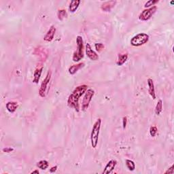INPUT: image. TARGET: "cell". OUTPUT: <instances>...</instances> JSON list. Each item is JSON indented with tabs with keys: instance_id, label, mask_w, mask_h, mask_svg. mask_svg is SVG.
I'll use <instances>...</instances> for the list:
<instances>
[{
	"instance_id": "7402d4cb",
	"label": "cell",
	"mask_w": 174,
	"mask_h": 174,
	"mask_svg": "<svg viewBox=\"0 0 174 174\" xmlns=\"http://www.w3.org/2000/svg\"><path fill=\"white\" fill-rule=\"evenodd\" d=\"M159 1V0H149V1H148L146 4H145L144 7L146 8H150V7H152V6H155V4L156 3H158Z\"/></svg>"
},
{
	"instance_id": "ba28073f",
	"label": "cell",
	"mask_w": 174,
	"mask_h": 174,
	"mask_svg": "<svg viewBox=\"0 0 174 174\" xmlns=\"http://www.w3.org/2000/svg\"><path fill=\"white\" fill-rule=\"evenodd\" d=\"M85 51L87 57H88V59H90L91 61H97L99 59V55L97 54L96 52L92 49L91 45L88 43H87L86 44L85 47Z\"/></svg>"
},
{
	"instance_id": "6da1fadb",
	"label": "cell",
	"mask_w": 174,
	"mask_h": 174,
	"mask_svg": "<svg viewBox=\"0 0 174 174\" xmlns=\"http://www.w3.org/2000/svg\"><path fill=\"white\" fill-rule=\"evenodd\" d=\"M87 89H88V86L86 84H82V85L77 86L71 93V95L69 96L68 100H67V104L69 107L74 108L77 112H79V99L86 93Z\"/></svg>"
},
{
	"instance_id": "277c9868",
	"label": "cell",
	"mask_w": 174,
	"mask_h": 174,
	"mask_svg": "<svg viewBox=\"0 0 174 174\" xmlns=\"http://www.w3.org/2000/svg\"><path fill=\"white\" fill-rule=\"evenodd\" d=\"M149 35L147 33H140L133 37L130 40V44L133 46H141L145 44L148 42Z\"/></svg>"
},
{
	"instance_id": "d4e9b609",
	"label": "cell",
	"mask_w": 174,
	"mask_h": 174,
	"mask_svg": "<svg viewBox=\"0 0 174 174\" xmlns=\"http://www.w3.org/2000/svg\"><path fill=\"white\" fill-rule=\"evenodd\" d=\"M127 125V118L126 116H124L122 118V128L123 129H125Z\"/></svg>"
},
{
	"instance_id": "4fadbf2b",
	"label": "cell",
	"mask_w": 174,
	"mask_h": 174,
	"mask_svg": "<svg viewBox=\"0 0 174 174\" xmlns=\"http://www.w3.org/2000/svg\"><path fill=\"white\" fill-rule=\"evenodd\" d=\"M43 70V66H41L40 67L36 68L34 71V74H33V83L35 84H38L40 81L41 75L42 73Z\"/></svg>"
},
{
	"instance_id": "d6986e66",
	"label": "cell",
	"mask_w": 174,
	"mask_h": 174,
	"mask_svg": "<svg viewBox=\"0 0 174 174\" xmlns=\"http://www.w3.org/2000/svg\"><path fill=\"white\" fill-rule=\"evenodd\" d=\"M57 16H58V19L60 21H63L64 18H67V13L65 10L64 9H61V10H59L57 13Z\"/></svg>"
},
{
	"instance_id": "f1b7e54d",
	"label": "cell",
	"mask_w": 174,
	"mask_h": 174,
	"mask_svg": "<svg viewBox=\"0 0 174 174\" xmlns=\"http://www.w3.org/2000/svg\"><path fill=\"white\" fill-rule=\"evenodd\" d=\"M31 174H34V173H37V174H38V173H39V171H38V170H35V171H32V172H31Z\"/></svg>"
},
{
	"instance_id": "ac0fdd59",
	"label": "cell",
	"mask_w": 174,
	"mask_h": 174,
	"mask_svg": "<svg viewBox=\"0 0 174 174\" xmlns=\"http://www.w3.org/2000/svg\"><path fill=\"white\" fill-rule=\"evenodd\" d=\"M37 167L40 170H45L48 169V167H49V163H48V162L46 160H42V161H40L39 162H38L37 163Z\"/></svg>"
},
{
	"instance_id": "30bf717a",
	"label": "cell",
	"mask_w": 174,
	"mask_h": 174,
	"mask_svg": "<svg viewBox=\"0 0 174 174\" xmlns=\"http://www.w3.org/2000/svg\"><path fill=\"white\" fill-rule=\"evenodd\" d=\"M55 33H56V28L54 25H52L44 37V40L46 42H52L54 39Z\"/></svg>"
},
{
	"instance_id": "44dd1931",
	"label": "cell",
	"mask_w": 174,
	"mask_h": 174,
	"mask_svg": "<svg viewBox=\"0 0 174 174\" xmlns=\"http://www.w3.org/2000/svg\"><path fill=\"white\" fill-rule=\"evenodd\" d=\"M125 164L128 170L130 171H133L135 170V164L133 161L130 160V159H127L125 161Z\"/></svg>"
},
{
	"instance_id": "f546056e",
	"label": "cell",
	"mask_w": 174,
	"mask_h": 174,
	"mask_svg": "<svg viewBox=\"0 0 174 174\" xmlns=\"http://www.w3.org/2000/svg\"><path fill=\"white\" fill-rule=\"evenodd\" d=\"M173 4H174V1H171V4H172V5H173Z\"/></svg>"
},
{
	"instance_id": "cb8c5ba5",
	"label": "cell",
	"mask_w": 174,
	"mask_h": 174,
	"mask_svg": "<svg viewBox=\"0 0 174 174\" xmlns=\"http://www.w3.org/2000/svg\"><path fill=\"white\" fill-rule=\"evenodd\" d=\"M95 47L97 51L101 52V50H103V48H104V45H103L102 43H96L95 44Z\"/></svg>"
},
{
	"instance_id": "3957f363",
	"label": "cell",
	"mask_w": 174,
	"mask_h": 174,
	"mask_svg": "<svg viewBox=\"0 0 174 174\" xmlns=\"http://www.w3.org/2000/svg\"><path fill=\"white\" fill-rule=\"evenodd\" d=\"M77 50L74 52L72 59L74 62H78L84 57V44L83 37L78 35L76 38Z\"/></svg>"
},
{
	"instance_id": "9a60e30c",
	"label": "cell",
	"mask_w": 174,
	"mask_h": 174,
	"mask_svg": "<svg viewBox=\"0 0 174 174\" xmlns=\"http://www.w3.org/2000/svg\"><path fill=\"white\" fill-rule=\"evenodd\" d=\"M6 107L7 110L10 113H14L16 110V109L18 107V104L17 102H14V101H8L6 103Z\"/></svg>"
},
{
	"instance_id": "8fae6325",
	"label": "cell",
	"mask_w": 174,
	"mask_h": 174,
	"mask_svg": "<svg viewBox=\"0 0 174 174\" xmlns=\"http://www.w3.org/2000/svg\"><path fill=\"white\" fill-rule=\"evenodd\" d=\"M116 4V1H105L101 5V8L103 12H110Z\"/></svg>"
},
{
	"instance_id": "8992f818",
	"label": "cell",
	"mask_w": 174,
	"mask_h": 174,
	"mask_svg": "<svg viewBox=\"0 0 174 174\" xmlns=\"http://www.w3.org/2000/svg\"><path fill=\"white\" fill-rule=\"evenodd\" d=\"M94 95H95V91L93 89H87L86 93H84L83 102H82V110L85 111L88 108L89 104H90Z\"/></svg>"
},
{
	"instance_id": "ffe728a7",
	"label": "cell",
	"mask_w": 174,
	"mask_h": 174,
	"mask_svg": "<svg viewBox=\"0 0 174 174\" xmlns=\"http://www.w3.org/2000/svg\"><path fill=\"white\" fill-rule=\"evenodd\" d=\"M163 111V101L161 100H159L157 102L155 107V113L156 115H160Z\"/></svg>"
},
{
	"instance_id": "52a82bcc",
	"label": "cell",
	"mask_w": 174,
	"mask_h": 174,
	"mask_svg": "<svg viewBox=\"0 0 174 174\" xmlns=\"http://www.w3.org/2000/svg\"><path fill=\"white\" fill-rule=\"evenodd\" d=\"M157 7L156 6H152L150 8H146L142 12L139 16V19L142 21H147L152 18L154 14L156 13Z\"/></svg>"
},
{
	"instance_id": "603a6c76",
	"label": "cell",
	"mask_w": 174,
	"mask_h": 174,
	"mask_svg": "<svg viewBox=\"0 0 174 174\" xmlns=\"http://www.w3.org/2000/svg\"><path fill=\"white\" fill-rule=\"evenodd\" d=\"M157 131H158V129H157V127L155 126H152L150 128V134L152 137H155Z\"/></svg>"
},
{
	"instance_id": "83f0119b",
	"label": "cell",
	"mask_w": 174,
	"mask_h": 174,
	"mask_svg": "<svg viewBox=\"0 0 174 174\" xmlns=\"http://www.w3.org/2000/svg\"><path fill=\"white\" fill-rule=\"evenodd\" d=\"M57 168H58V167L57 165L52 167L50 169V172L52 173L56 172V171L57 170Z\"/></svg>"
},
{
	"instance_id": "4316f807",
	"label": "cell",
	"mask_w": 174,
	"mask_h": 174,
	"mask_svg": "<svg viewBox=\"0 0 174 174\" xmlns=\"http://www.w3.org/2000/svg\"><path fill=\"white\" fill-rule=\"evenodd\" d=\"M14 150V149L13 148H10V147H7V148H5L3 149V152H6V153H9V152H11Z\"/></svg>"
},
{
	"instance_id": "2e32d148",
	"label": "cell",
	"mask_w": 174,
	"mask_h": 174,
	"mask_svg": "<svg viewBox=\"0 0 174 174\" xmlns=\"http://www.w3.org/2000/svg\"><path fill=\"white\" fill-rule=\"evenodd\" d=\"M80 3H81L80 0H73V1H72L69 6V10L70 13H75V12L78 10Z\"/></svg>"
},
{
	"instance_id": "484cf974",
	"label": "cell",
	"mask_w": 174,
	"mask_h": 174,
	"mask_svg": "<svg viewBox=\"0 0 174 174\" xmlns=\"http://www.w3.org/2000/svg\"><path fill=\"white\" fill-rule=\"evenodd\" d=\"M173 173H174V165H171V167L169 168L168 170H167L165 171V174H167V173H169V174H173Z\"/></svg>"
},
{
	"instance_id": "7c38bea8",
	"label": "cell",
	"mask_w": 174,
	"mask_h": 174,
	"mask_svg": "<svg viewBox=\"0 0 174 174\" xmlns=\"http://www.w3.org/2000/svg\"><path fill=\"white\" fill-rule=\"evenodd\" d=\"M148 91L150 96L152 97V98L153 100H155L156 99V93H155V88H154V84L153 80L152 78H148Z\"/></svg>"
},
{
	"instance_id": "5b68a950",
	"label": "cell",
	"mask_w": 174,
	"mask_h": 174,
	"mask_svg": "<svg viewBox=\"0 0 174 174\" xmlns=\"http://www.w3.org/2000/svg\"><path fill=\"white\" fill-rule=\"evenodd\" d=\"M51 72L48 71L46 76L43 82L41 84L40 88L39 89V95L41 97H46L48 94V90H49V84L51 79Z\"/></svg>"
},
{
	"instance_id": "7a4b0ae2",
	"label": "cell",
	"mask_w": 174,
	"mask_h": 174,
	"mask_svg": "<svg viewBox=\"0 0 174 174\" xmlns=\"http://www.w3.org/2000/svg\"><path fill=\"white\" fill-rule=\"evenodd\" d=\"M101 125V119L98 118L96 120L95 122L94 123L93 128H92L91 133V146L93 148H95L97 146L98 141H99V136L100 133Z\"/></svg>"
},
{
	"instance_id": "e0dca14e",
	"label": "cell",
	"mask_w": 174,
	"mask_h": 174,
	"mask_svg": "<svg viewBox=\"0 0 174 174\" xmlns=\"http://www.w3.org/2000/svg\"><path fill=\"white\" fill-rule=\"evenodd\" d=\"M128 57H129L128 56V54H123L119 55L116 61V65H118V66H122V65L125 63V62L127 61Z\"/></svg>"
},
{
	"instance_id": "9c48e42d",
	"label": "cell",
	"mask_w": 174,
	"mask_h": 174,
	"mask_svg": "<svg viewBox=\"0 0 174 174\" xmlns=\"http://www.w3.org/2000/svg\"><path fill=\"white\" fill-rule=\"evenodd\" d=\"M117 165V161L116 160L112 159L108 163L106 164L104 170H103L102 173L103 174H110L114 170L116 166Z\"/></svg>"
},
{
	"instance_id": "5bb4252c",
	"label": "cell",
	"mask_w": 174,
	"mask_h": 174,
	"mask_svg": "<svg viewBox=\"0 0 174 174\" xmlns=\"http://www.w3.org/2000/svg\"><path fill=\"white\" fill-rule=\"evenodd\" d=\"M84 65H85L84 63H79L78 64L72 65L71 67H69V68L68 69L69 73L71 75H74L78 70L84 67Z\"/></svg>"
}]
</instances>
